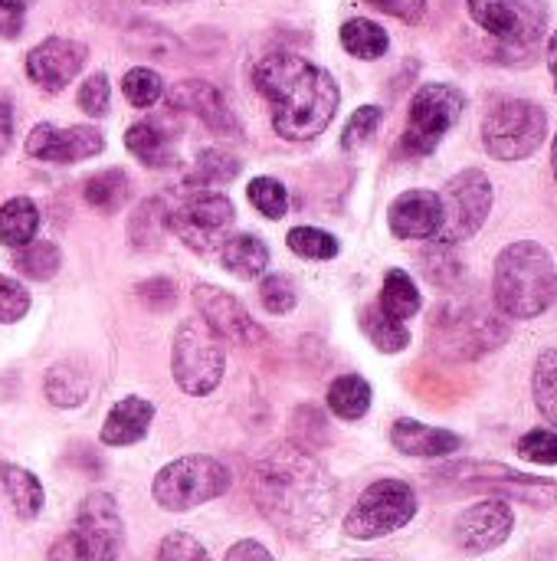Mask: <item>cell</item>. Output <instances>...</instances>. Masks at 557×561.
Segmentation results:
<instances>
[{"mask_svg":"<svg viewBox=\"0 0 557 561\" xmlns=\"http://www.w3.org/2000/svg\"><path fill=\"white\" fill-rule=\"evenodd\" d=\"M250 493L263 519L292 539L318 533L338 503L332 473L299 444L263 450L250 473Z\"/></svg>","mask_w":557,"mask_h":561,"instance_id":"cell-1","label":"cell"},{"mask_svg":"<svg viewBox=\"0 0 557 561\" xmlns=\"http://www.w3.org/2000/svg\"><path fill=\"white\" fill-rule=\"evenodd\" d=\"M253 85L272 108V128L286 141H309L318 138L341 102L335 79L295 56V53H269L253 69Z\"/></svg>","mask_w":557,"mask_h":561,"instance_id":"cell-2","label":"cell"},{"mask_svg":"<svg viewBox=\"0 0 557 561\" xmlns=\"http://www.w3.org/2000/svg\"><path fill=\"white\" fill-rule=\"evenodd\" d=\"M496 306L509 319H538L557 296V270L552 253L535 240L509 243L492 273Z\"/></svg>","mask_w":557,"mask_h":561,"instance_id":"cell-3","label":"cell"},{"mask_svg":"<svg viewBox=\"0 0 557 561\" xmlns=\"http://www.w3.org/2000/svg\"><path fill=\"white\" fill-rule=\"evenodd\" d=\"M125 526L108 493H89L72 526L49 546L46 561H118Z\"/></svg>","mask_w":557,"mask_h":561,"instance_id":"cell-4","label":"cell"},{"mask_svg":"<svg viewBox=\"0 0 557 561\" xmlns=\"http://www.w3.org/2000/svg\"><path fill=\"white\" fill-rule=\"evenodd\" d=\"M223 368H227L223 339L204 319L181 322L171 345V375L177 388L190 398H207L223 381Z\"/></svg>","mask_w":557,"mask_h":561,"instance_id":"cell-5","label":"cell"},{"mask_svg":"<svg viewBox=\"0 0 557 561\" xmlns=\"http://www.w3.org/2000/svg\"><path fill=\"white\" fill-rule=\"evenodd\" d=\"M230 470L227 463H220L217 457H181L174 463H167L154 483H151V496L161 510L167 513H187L197 510L210 500H220L230 490Z\"/></svg>","mask_w":557,"mask_h":561,"instance_id":"cell-6","label":"cell"},{"mask_svg":"<svg viewBox=\"0 0 557 561\" xmlns=\"http://www.w3.org/2000/svg\"><path fill=\"white\" fill-rule=\"evenodd\" d=\"M548 115L529 99H499L483 118V145L496 161H522L542 148Z\"/></svg>","mask_w":557,"mask_h":561,"instance_id":"cell-7","label":"cell"},{"mask_svg":"<svg viewBox=\"0 0 557 561\" xmlns=\"http://www.w3.org/2000/svg\"><path fill=\"white\" fill-rule=\"evenodd\" d=\"M463 108H466V95L456 85H446V82L420 85L417 95L410 99L401 154L423 158V154L437 151V145L446 138V131L463 118Z\"/></svg>","mask_w":557,"mask_h":561,"instance_id":"cell-8","label":"cell"},{"mask_svg":"<svg viewBox=\"0 0 557 561\" xmlns=\"http://www.w3.org/2000/svg\"><path fill=\"white\" fill-rule=\"evenodd\" d=\"M414 516H417L414 486L404 480H378L358 496V503L345 516V533L358 542H371L410 526Z\"/></svg>","mask_w":557,"mask_h":561,"instance_id":"cell-9","label":"cell"},{"mask_svg":"<svg viewBox=\"0 0 557 561\" xmlns=\"http://www.w3.org/2000/svg\"><path fill=\"white\" fill-rule=\"evenodd\" d=\"M469 16L499 39L506 56H529L545 33L542 0H466Z\"/></svg>","mask_w":557,"mask_h":561,"instance_id":"cell-10","label":"cell"},{"mask_svg":"<svg viewBox=\"0 0 557 561\" xmlns=\"http://www.w3.org/2000/svg\"><path fill=\"white\" fill-rule=\"evenodd\" d=\"M440 201H443V224H440V233L433 240L456 247V243L476 237L483 230V224L489 220V214H492V181H489L486 171L466 168V171L450 178Z\"/></svg>","mask_w":557,"mask_h":561,"instance_id":"cell-11","label":"cell"},{"mask_svg":"<svg viewBox=\"0 0 557 561\" xmlns=\"http://www.w3.org/2000/svg\"><path fill=\"white\" fill-rule=\"evenodd\" d=\"M233 220H236V210H233L230 197H223L210 187L187 194V201H181L171 210V230L177 233V240H184L197 253L220 250L233 230Z\"/></svg>","mask_w":557,"mask_h":561,"instance_id":"cell-12","label":"cell"},{"mask_svg":"<svg viewBox=\"0 0 557 561\" xmlns=\"http://www.w3.org/2000/svg\"><path fill=\"white\" fill-rule=\"evenodd\" d=\"M440 477L460 480L463 486H476V490H499V493L515 496L532 506H552L557 500V483L515 473L502 463H460V467L440 470Z\"/></svg>","mask_w":557,"mask_h":561,"instance_id":"cell-13","label":"cell"},{"mask_svg":"<svg viewBox=\"0 0 557 561\" xmlns=\"http://www.w3.org/2000/svg\"><path fill=\"white\" fill-rule=\"evenodd\" d=\"M512 529H515V510L509 506V500L496 496L463 510L453 526V539L466 556H486L506 546Z\"/></svg>","mask_w":557,"mask_h":561,"instance_id":"cell-14","label":"cell"},{"mask_svg":"<svg viewBox=\"0 0 557 561\" xmlns=\"http://www.w3.org/2000/svg\"><path fill=\"white\" fill-rule=\"evenodd\" d=\"M194 306L200 312V319L223 339V342H240V345H256L266 339V332L259 329V322H253V316L246 312V306L230 296L227 289L217 286H194Z\"/></svg>","mask_w":557,"mask_h":561,"instance_id":"cell-15","label":"cell"},{"mask_svg":"<svg viewBox=\"0 0 557 561\" xmlns=\"http://www.w3.org/2000/svg\"><path fill=\"white\" fill-rule=\"evenodd\" d=\"M89 49L76 39L66 36H49L39 46L30 49L26 56V76L43 89V92H59L66 89L85 66Z\"/></svg>","mask_w":557,"mask_h":561,"instance_id":"cell-16","label":"cell"},{"mask_svg":"<svg viewBox=\"0 0 557 561\" xmlns=\"http://www.w3.org/2000/svg\"><path fill=\"white\" fill-rule=\"evenodd\" d=\"M105 148V138L92 125H72V128H56L49 122L36 125L26 138V154L53 164H76L82 158H92Z\"/></svg>","mask_w":557,"mask_h":561,"instance_id":"cell-17","label":"cell"},{"mask_svg":"<svg viewBox=\"0 0 557 561\" xmlns=\"http://www.w3.org/2000/svg\"><path fill=\"white\" fill-rule=\"evenodd\" d=\"M387 224H391L394 237H401V240H433L443 224V201H440V194H433L427 187L404 191L391 204Z\"/></svg>","mask_w":557,"mask_h":561,"instance_id":"cell-18","label":"cell"},{"mask_svg":"<svg viewBox=\"0 0 557 561\" xmlns=\"http://www.w3.org/2000/svg\"><path fill=\"white\" fill-rule=\"evenodd\" d=\"M167 102H171V108H177V112L197 115V118H200L210 131H217V135H236V131H240V125H236V118H233L227 99H223V92H220L217 85L204 82V79L177 82V85L171 89Z\"/></svg>","mask_w":557,"mask_h":561,"instance_id":"cell-19","label":"cell"},{"mask_svg":"<svg viewBox=\"0 0 557 561\" xmlns=\"http://www.w3.org/2000/svg\"><path fill=\"white\" fill-rule=\"evenodd\" d=\"M391 444L407 454V457H423V460H440V457H453L463 447V437L443 427H430L410 417H401L391 427Z\"/></svg>","mask_w":557,"mask_h":561,"instance_id":"cell-20","label":"cell"},{"mask_svg":"<svg viewBox=\"0 0 557 561\" xmlns=\"http://www.w3.org/2000/svg\"><path fill=\"white\" fill-rule=\"evenodd\" d=\"M151 421H154V404L131 394V398H121V401L108 411V417H105L98 437H102L105 447H131V444L144 440Z\"/></svg>","mask_w":557,"mask_h":561,"instance_id":"cell-21","label":"cell"},{"mask_svg":"<svg viewBox=\"0 0 557 561\" xmlns=\"http://www.w3.org/2000/svg\"><path fill=\"white\" fill-rule=\"evenodd\" d=\"M128 151L144 164V168H167L174 164V131H167L161 122L144 118L128 128L125 135Z\"/></svg>","mask_w":557,"mask_h":561,"instance_id":"cell-22","label":"cell"},{"mask_svg":"<svg viewBox=\"0 0 557 561\" xmlns=\"http://www.w3.org/2000/svg\"><path fill=\"white\" fill-rule=\"evenodd\" d=\"M171 230V210L161 197H148L135 207L131 220H128V243L141 253L161 250L164 237Z\"/></svg>","mask_w":557,"mask_h":561,"instance_id":"cell-23","label":"cell"},{"mask_svg":"<svg viewBox=\"0 0 557 561\" xmlns=\"http://www.w3.org/2000/svg\"><path fill=\"white\" fill-rule=\"evenodd\" d=\"M220 263L240 279H256L269 266V247L253 233H230L220 247Z\"/></svg>","mask_w":557,"mask_h":561,"instance_id":"cell-24","label":"cell"},{"mask_svg":"<svg viewBox=\"0 0 557 561\" xmlns=\"http://www.w3.org/2000/svg\"><path fill=\"white\" fill-rule=\"evenodd\" d=\"M0 486H3V493H7V500H10V506H13V513H16L23 523L36 519V516L43 513V500H46V493H43V483H39L30 470L13 467V463L0 467Z\"/></svg>","mask_w":557,"mask_h":561,"instance_id":"cell-25","label":"cell"},{"mask_svg":"<svg viewBox=\"0 0 557 561\" xmlns=\"http://www.w3.org/2000/svg\"><path fill=\"white\" fill-rule=\"evenodd\" d=\"M82 197L89 207H95L98 214H115L128 204L131 197V181L125 171L118 168H108V171H98L92 174L85 184H82Z\"/></svg>","mask_w":557,"mask_h":561,"instance_id":"cell-26","label":"cell"},{"mask_svg":"<svg viewBox=\"0 0 557 561\" xmlns=\"http://www.w3.org/2000/svg\"><path fill=\"white\" fill-rule=\"evenodd\" d=\"M43 391L53 408H79L89 398V375L79 365L59 362L46 371Z\"/></svg>","mask_w":557,"mask_h":561,"instance_id":"cell-27","label":"cell"},{"mask_svg":"<svg viewBox=\"0 0 557 561\" xmlns=\"http://www.w3.org/2000/svg\"><path fill=\"white\" fill-rule=\"evenodd\" d=\"M371 385L361 375H341L328 388V408L341 421H361L371 411Z\"/></svg>","mask_w":557,"mask_h":561,"instance_id":"cell-28","label":"cell"},{"mask_svg":"<svg viewBox=\"0 0 557 561\" xmlns=\"http://www.w3.org/2000/svg\"><path fill=\"white\" fill-rule=\"evenodd\" d=\"M39 230V210L30 197H13L0 207V243L20 250Z\"/></svg>","mask_w":557,"mask_h":561,"instance_id":"cell-29","label":"cell"},{"mask_svg":"<svg viewBox=\"0 0 557 561\" xmlns=\"http://www.w3.org/2000/svg\"><path fill=\"white\" fill-rule=\"evenodd\" d=\"M361 329H364V335L371 339V345H374L378 352H384V355H397V352H404V348L410 345L407 325H404L401 319L387 316L381 306H371V309L361 312Z\"/></svg>","mask_w":557,"mask_h":561,"instance_id":"cell-30","label":"cell"},{"mask_svg":"<svg viewBox=\"0 0 557 561\" xmlns=\"http://www.w3.org/2000/svg\"><path fill=\"white\" fill-rule=\"evenodd\" d=\"M420 289H417V283L404 273V270H391L387 276H384V286H381V309L387 312V316H394V319H401V322H407V319H414L417 312H420Z\"/></svg>","mask_w":557,"mask_h":561,"instance_id":"cell-31","label":"cell"},{"mask_svg":"<svg viewBox=\"0 0 557 561\" xmlns=\"http://www.w3.org/2000/svg\"><path fill=\"white\" fill-rule=\"evenodd\" d=\"M341 46L358 56V59H381L391 46L384 26H378L374 20H364V16H355L341 26Z\"/></svg>","mask_w":557,"mask_h":561,"instance_id":"cell-32","label":"cell"},{"mask_svg":"<svg viewBox=\"0 0 557 561\" xmlns=\"http://www.w3.org/2000/svg\"><path fill=\"white\" fill-rule=\"evenodd\" d=\"M532 394L535 408L542 417L557 427V348H542L535 358V375H532Z\"/></svg>","mask_w":557,"mask_h":561,"instance_id":"cell-33","label":"cell"},{"mask_svg":"<svg viewBox=\"0 0 557 561\" xmlns=\"http://www.w3.org/2000/svg\"><path fill=\"white\" fill-rule=\"evenodd\" d=\"M13 266H16L23 276H30V279L46 283V279H53V276L59 273L62 253H59L56 243L36 240V243H26V247H20V250L13 253Z\"/></svg>","mask_w":557,"mask_h":561,"instance_id":"cell-34","label":"cell"},{"mask_svg":"<svg viewBox=\"0 0 557 561\" xmlns=\"http://www.w3.org/2000/svg\"><path fill=\"white\" fill-rule=\"evenodd\" d=\"M128 49L151 56V59H177L181 56V39L171 36L167 30L154 26V23H138L128 30Z\"/></svg>","mask_w":557,"mask_h":561,"instance_id":"cell-35","label":"cell"},{"mask_svg":"<svg viewBox=\"0 0 557 561\" xmlns=\"http://www.w3.org/2000/svg\"><path fill=\"white\" fill-rule=\"evenodd\" d=\"M240 158L236 154H230L227 148H204L200 154H197V174H194V181L197 184H207V187H213V184H230L236 174H240Z\"/></svg>","mask_w":557,"mask_h":561,"instance_id":"cell-36","label":"cell"},{"mask_svg":"<svg viewBox=\"0 0 557 561\" xmlns=\"http://www.w3.org/2000/svg\"><path fill=\"white\" fill-rule=\"evenodd\" d=\"M286 243L292 253H299L305 260H335L341 250V243L328 230H318V227H295V230H289Z\"/></svg>","mask_w":557,"mask_h":561,"instance_id":"cell-37","label":"cell"},{"mask_svg":"<svg viewBox=\"0 0 557 561\" xmlns=\"http://www.w3.org/2000/svg\"><path fill=\"white\" fill-rule=\"evenodd\" d=\"M246 194H250V204L269 220H279L289 210V191L276 178H253Z\"/></svg>","mask_w":557,"mask_h":561,"instance_id":"cell-38","label":"cell"},{"mask_svg":"<svg viewBox=\"0 0 557 561\" xmlns=\"http://www.w3.org/2000/svg\"><path fill=\"white\" fill-rule=\"evenodd\" d=\"M121 89H125V99H128L131 105H138V108H148V105H154V102L164 95L161 76H158L154 69H148V66L128 69L125 79H121Z\"/></svg>","mask_w":557,"mask_h":561,"instance_id":"cell-39","label":"cell"},{"mask_svg":"<svg viewBox=\"0 0 557 561\" xmlns=\"http://www.w3.org/2000/svg\"><path fill=\"white\" fill-rule=\"evenodd\" d=\"M515 454L525 463H535V467H557V434L555 431H545V427L529 431L525 437H519Z\"/></svg>","mask_w":557,"mask_h":561,"instance_id":"cell-40","label":"cell"},{"mask_svg":"<svg viewBox=\"0 0 557 561\" xmlns=\"http://www.w3.org/2000/svg\"><path fill=\"white\" fill-rule=\"evenodd\" d=\"M259 302H263V309L272 312V316L292 312V306H295V286H292V279L282 276V273L266 276L263 286H259Z\"/></svg>","mask_w":557,"mask_h":561,"instance_id":"cell-41","label":"cell"},{"mask_svg":"<svg viewBox=\"0 0 557 561\" xmlns=\"http://www.w3.org/2000/svg\"><path fill=\"white\" fill-rule=\"evenodd\" d=\"M381 118H384V112H381L378 105H361V108L348 118L345 135H341V145H345L348 151L361 148L364 141H371V138H374V131H378Z\"/></svg>","mask_w":557,"mask_h":561,"instance_id":"cell-42","label":"cell"},{"mask_svg":"<svg viewBox=\"0 0 557 561\" xmlns=\"http://www.w3.org/2000/svg\"><path fill=\"white\" fill-rule=\"evenodd\" d=\"M423 266H427V276L440 286H450L453 279H460V270H463L453 247L440 243V240H433V247L423 253Z\"/></svg>","mask_w":557,"mask_h":561,"instance_id":"cell-43","label":"cell"},{"mask_svg":"<svg viewBox=\"0 0 557 561\" xmlns=\"http://www.w3.org/2000/svg\"><path fill=\"white\" fill-rule=\"evenodd\" d=\"M154 561H213L190 533H171L161 539Z\"/></svg>","mask_w":557,"mask_h":561,"instance_id":"cell-44","label":"cell"},{"mask_svg":"<svg viewBox=\"0 0 557 561\" xmlns=\"http://www.w3.org/2000/svg\"><path fill=\"white\" fill-rule=\"evenodd\" d=\"M108 102H112V85H108V76L105 72H95L82 82L79 89V108L92 118H102L108 115Z\"/></svg>","mask_w":557,"mask_h":561,"instance_id":"cell-45","label":"cell"},{"mask_svg":"<svg viewBox=\"0 0 557 561\" xmlns=\"http://www.w3.org/2000/svg\"><path fill=\"white\" fill-rule=\"evenodd\" d=\"M26 309H30V293L16 279L0 273V322H20Z\"/></svg>","mask_w":557,"mask_h":561,"instance_id":"cell-46","label":"cell"},{"mask_svg":"<svg viewBox=\"0 0 557 561\" xmlns=\"http://www.w3.org/2000/svg\"><path fill=\"white\" fill-rule=\"evenodd\" d=\"M138 299L151 309V312H167L177 306V286L171 279H148L138 286Z\"/></svg>","mask_w":557,"mask_h":561,"instance_id":"cell-47","label":"cell"},{"mask_svg":"<svg viewBox=\"0 0 557 561\" xmlns=\"http://www.w3.org/2000/svg\"><path fill=\"white\" fill-rule=\"evenodd\" d=\"M374 10L387 13V16H397L404 23H420L423 13H427V0H368Z\"/></svg>","mask_w":557,"mask_h":561,"instance_id":"cell-48","label":"cell"},{"mask_svg":"<svg viewBox=\"0 0 557 561\" xmlns=\"http://www.w3.org/2000/svg\"><path fill=\"white\" fill-rule=\"evenodd\" d=\"M223 561H276L269 556V549L266 546H259V542H253V539H243V542H236L230 552H227V559Z\"/></svg>","mask_w":557,"mask_h":561,"instance_id":"cell-49","label":"cell"},{"mask_svg":"<svg viewBox=\"0 0 557 561\" xmlns=\"http://www.w3.org/2000/svg\"><path fill=\"white\" fill-rule=\"evenodd\" d=\"M20 30H23V10H13V7L0 3V36L13 39Z\"/></svg>","mask_w":557,"mask_h":561,"instance_id":"cell-50","label":"cell"},{"mask_svg":"<svg viewBox=\"0 0 557 561\" xmlns=\"http://www.w3.org/2000/svg\"><path fill=\"white\" fill-rule=\"evenodd\" d=\"M10 138H13V115H10V105L0 102V154L10 148Z\"/></svg>","mask_w":557,"mask_h":561,"instance_id":"cell-51","label":"cell"},{"mask_svg":"<svg viewBox=\"0 0 557 561\" xmlns=\"http://www.w3.org/2000/svg\"><path fill=\"white\" fill-rule=\"evenodd\" d=\"M545 56H548V69H552V79H555V89H557V30L552 33V39H548Z\"/></svg>","mask_w":557,"mask_h":561,"instance_id":"cell-52","label":"cell"},{"mask_svg":"<svg viewBox=\"0 0 557 561\" xmlns=\"http://www.w3.org/2000/svg\"><path fill=\"white\" fill-rule=\"evenodd\" d=\"M0 3H3V7H13V10H26L33 0H0Z\"/></svg>","mask_w":557,"mask_h":561,"instance_id":"cell-53","label":"cell"},{"mask_svg":"<svg viewBox=\"0 0 557 561\" xmlns=\"http://www.w3.org/2000/svg\"><path fill=\"white\" fill-rule=\"evenodd\" d=\"M552 171H555V181H557V135H555V145H552Z\"/></svg>","mask_w":557,"mask_h":561,"instance_id":"cell-54","label":"cell"},{"mask_svg":"<svg viewBox=\"0 0 557 561\" xmlns=\"http://www.w3.org/2000/svg\"><path fill=\"white\" fill-rule=\"evenodd\" d=\"M144 3H184V0H144Z\"/></svg>","mask_w":557,"mask_h":561,"instance_id":"cell-55","label":"cell"}]
</instances>
